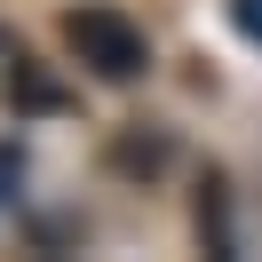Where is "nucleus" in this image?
I'll use <instances>...</instances> for the list:
<instances>
[{"mask_svg":"<svg viewBox=\"0 0 262 262\" xmlns=\"http://www.w3.org/2000/svg\"><path fill=\"white\" fill-rule=\"evenodd\" d=\"M64 40H72V56H80L96 80H135V72L151 64V40L135 32L119 8H103V0H80V8H72Z\"/></svg>","mask_w":262,"mask_h":262,"instance_id":"1","label":"nucleus"},{"mask_svg":"<svg viewBox=\"0 0 262 262\" xmlns=\"http://www.w3.org/2000/svg\"><path fill=\"white\" fill-rule=\"evenodd\" d=\"M223 8H230V32L246 48H262V0H223Z\"/></svg>","mask_w":262,"mask_h":262,"instance_id":"2","label":"nucleus"},{"mask_svg":"<svg viewBox=\"0 0 262 262\" xmlns=\"http://www.w3.org/2000/svg\"><path fill=\"white\" fill-rule=\"evenodd\" d=\"M16 183H24V143H0V207L16 199Z\"/></svg>","mask_w":262,"mask_h":262,"instance_id":"3","label":"nucleus"}]
</instances>
